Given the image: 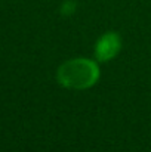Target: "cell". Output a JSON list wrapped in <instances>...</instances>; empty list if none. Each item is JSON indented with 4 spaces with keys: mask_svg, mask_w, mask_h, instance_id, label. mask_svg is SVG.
<instances>
[{
    "mask_svg": "<svg viewBox=\"0 0 151 152\" xmlns=\"http://www.w3.org/2000/svg\"><path fill=\"white\" fill-rule=\"evenodd\" d=\"M101 71L95 61L88 58H76L64 62L56 71V80L62 87L73 90H85L96 84Z\"/></svg>",
    "mask_w": 151,
    "mask_h": 152,
    "instance_id": "1",
    "label": "cell"
},
{
    "mask_svg": "<svg viewBox=\"0 0 151 152\" xmlns=\"http://www.w3.org/2000/svg\"><path fill=\"white\" fill-rule=\"evenodd\" d=\"M122 49V39L117 33H105L102 34L96 45H95V58L99 62L111 61L117 56V53Z\"/></svg>",
    "mask_w": 151,
    "mask_h": 152,
    "instance_id": "2",
    "label": "cell"
},
{
    "mask_svg": "<svg viewBox=\"0 0 151 152\" xmlns=\"http://www.w3.org/2000/svg\"><path fill=\"white\" fill-rule=\"evenodd\" d=\"M76 7H77V4H76L74 0H67V1H64L62 6H61V13H62L64 16H70V15H73V13L76 12Z\"/></svg>",
    "mask_w": 151,
    "mask_h": 152,
    "instance_id": "3",
    "label": "cell"
}]
</instances>
